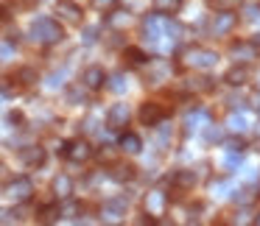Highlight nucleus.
I'll list each match as a JSON object with an SVG mask.
<instances>
[{"label":"nucleus","instance_id":"nucleus-1","mask_svg":"<svg viewBox=\"0 0 260 226\" xmlns=\"http://www.w3.org/2000/svg\"><path fill=\"white\" fill-rule=\"evenodd\" d=\"M28 34H31V40H34V42H42V45H56V42H62L64 31H62V25H59L56 20L37 17L34 23H31Z\"/></svg>","mask_w":260,"mask_h":226},{"label":"nucleus","instance_id":"nucleus-2","mask_svg":"<svg viewBox=\"0 0 260 226\" xmlns=\"http://www.w3.org/2000/svg\"><path fill=\"white\" fill-rule=\"evenodd\" d=\"M3 196L14 204H23L34 196V184H31L28 176H14V179H9L6 184H3Z\"/></svg>","mask_w":260,"mask_h":226},{"label":"nucleus","instance_id":"nucleus-3","mask_svg":"<svg viewBox=\"0 0 260 226\" xmlns=\"http://www.w3.org/2000/svg\"><path fill=\"white\" fill-rule=\"evenodd\" d=\"M187 64H193L199 70H210L218 64V53L210 51V48H190L187 51Z\"/></svg>","mask_w":260,"mask_h":226},{"label":"nucleus","instance_id":"nucleus-4","mask_svg":"<svg viewBox=\"0 0 260 226\" xmlns=\"http://www.w3.org/2000/svg\"><path fill=\"white\" fill-rule=\"evenodd\" d=\"M62 151L70 162H87V159L92 157V145L87 140H73V142H68Z\"/></svg>","mask_w":260,"mask_h":226},{"label":"nucleus","instance_id":"nucleus-5","mask_svg":"<svg viewBox=\"0 0 260 226\" xmlns=\"http://www.w3.org/2000/svg\"><path fill=\"white\" fill-rule=\"evenodd\" d=\"M235 25H238V14H232V12H218V14L213 17V23H210V31H213L215 36H224V34H230Z\"/></svg>","mask_w":260,"mask_h":226},{"label":"nucleus","instance_id":"nucleus-6","mask_svg":"<svg viewBox=\"0 0 260 226\" xmlns=\"http://www.w3.org/2000/svg\"><path fill=\"white\" fill-rule=\"evenodd\" d=\"M126 123H129V106H126V103H115L107 112V126L112 131H120Z\"/></svg>","mask_w":260,"mask_h":226},{"label":"nucleus","instance_id":"nucleus-7","mask_svg":"<svg viewBox=\"0 0 260 226\" xmlns=\"http://www.w3.org/2000/svg\"><path fill=\"white\" fill-rule=\"evenodd\" d=\"M165 120V109L159 103H143L140 106V123L143 126H159Z\"/></svg>","mask_w":260,"mask_h":226},{"label":"nucleus","instance_id":"nucleus-8","mask_svg":"<svg viewBox=\"0 0 260 226\" xmlns=\"http://www.w3.org/2000/svg\"><path fill=\"white\" fill-rule=\"evenodd\" d=\"M159 40H162V23L157 17H146L143 20V42L159 45Z\"/></svg>","mask_w":260,"mask_h":226},{"label":"nucleus","instance_id":"nucleus-9","mask_svg":"<svg viewBox=\"0 0 260 226\" xmlns=\"http://www.w3.org/2000/svg\"><path fill=\"white\" fill-rule=\"evenodd\" d=\"M56 14L68 23H81V6L73 0H56Z\"/></svg>","mask_w":260,"mask_h":226},{"label":"nucleus","instance_id":"nucleus-10","mask_svg":"<svg viewBox=\"0 0 260 226\" xmlns=\"http://www.w3.org/2000/svg\"><path fill=\"white\" fill-rule=\"evenodd\" d=\"M165 207H168V196L162 190H151L146 196V212L148 215H162Z\"/></svg>","mask_w":260,"mask_h":226},{"label":"nucleus","instance_id":"nucleus-11","mask_svg":"<svg viewBox=\"0 0 260 226\" xmlns=\"http://www.w3.org/2000/svg\"><path fill=\"white\" fill-rule=\"evenodd\" d=\"M20 159H23V165H28V168H42V165H45V148L28 145V148L20 151Z\"/></svg>","mask_w":260,"mask_h":226},{"label":"nucleus","instance_id":"nucleus-12","mask_svg":"<svg viewBox=\"0 0 260 226\" xmlns=\"http://www.w3.org/2000/svg\"><path fill=\"white\" fill-rule=\"evenodd\" d=\"M123 212H126V201H123V198H112V201L104 204L101 218L107 220V223H115V220H120V215H123Z\"/></svg>","mask_w":260,"mask_h":226},{"label":"nucleus","instance_id":"nucleus-13","mask_svg":"<svg viewBox=\"0 0 260 226\" xmlns=\"http://www.w3.org/2000/svg\"><path fill=\"white\" fill-rule=\"evenodd\" d=\"M81 81H84L87 90H101L104 81H107V73H104L101 67H87L84 76H81Z\"/></svg>","mask_w":260,"mask_h":226},{"label":"nucleus","instance_id":"nucleus-14","mask_svg":"<svg viewBox=\"0 0 260 226\" xmlns=\"http://www.w3.org/2000/svg\"><path fill=\"white\" fill-rule=\"evenodd\" d=\"M232 56L246 64V62H252V59H257V45H254V42H238V45H232Z\"/></svg>","mask_w":260,"mask_h":226},{"label":"nucleus","instance_id":"nucleus-15","mask_svg":"<svg viewBox=\"0 0 260 226\" xmlns=\"http://www.w3.org/2000/svg\"><path fill=\"white\" fill-rule=\"evenodd\" d=\"M53 193H56V198H70V193H73V179L70 176H56L53 179Z\"/></svg>","mask_w":260,"mask_h":226},{"label":"nucleus","instance_id":"nucleus-16","mask_svg":"<svg viewBox=\"0 0 260 226\" xmlns=\"http://www.w3.org/2000/svg\"><path fill=\"white\" fill-rule=\"evenodd\" d=\"M246 81H249V67H246V64L232 67L230 73H226V84H230V87H243Z\"/></svg>","mask_w":260,"mask_h":226},{"label":"nucleus","instance_id":"nucleus-17","mask_svg":"<svg viewBox=\"0 0 260 226\" xmlns=\"http://www.w3.org/2000/svg\"><path fill=\"white\" fill-rule=\"evenodd\" d=\"M140 148H143V140H140L137 134L126 131V134L120 137V151H126V154H140Z\"/></svg>","mask_w":260,"mask_h":226},{"label":"nucleus","instance_id":"nucleus-18","mask_svg":"<svg viewBox=\"0 0 260 226\" xmlns=\"http://www.w3.org/2000/svg\"><path fill=\"white\" fill-rule=\"evenodd\" d=\"M226 129L232 131V134H243V131L249 129V120H246V115H238V112H232L230 115V120H226Z\"/></svg>","mask_w":260,"mask_h":226},{"label":"nucleus","instance_id":"nucleus-19","mask_svg":"<svg viewBox=\"0 0 260 226\" xmlns=\"http://www.w3.org/2000/svg\"><path fill=\"white\" fill-rule=\"evenodd\" d=\"M182 9V0H154V12L157 14H176Z\"/></svg>","mask_w":260,"mask_h":226},{"label":"nucleus","instance_id":"nucleus-20","mask_svg":"<svg viewBox=\"0 0 260 226\" xmlns=\"http://www.w3.org/2000/svg\"><path fill=\"white\" fill-rule=\"evenodd\" d=\"M109 176H112L115 181H132L135 179V168H129V165H126V168L123 165H115V170Z\"/></svg>","mask_w":260,"mask_h":226},{"label":"nucleus","instance_id":"nucleus-21","mask_svg":"<svg viewBox=\"0 0 260 226\" xmlns=\"http://www.w3.org/2000/svg\"><path fill=\"white\" fill-rule=\"evenodd\" d=\"M238 6H241V0H210L213 12H235Z\"/></svg>","mask_w":260,"mask_h":226},{"label":"nucleus","instance_id":"nucleus-22","mask_svg":"<svg viewBox=\"0 0 260 226\" xmlns=\"http://www.w3.org/2000/svg\"><path fill=\"white\" fill-rule=\"evenodd\" d=\"M174 184H179V187H193V184H196V173H193V170H179V173L174 176Z\"/></svg>","mask_w":260,"mask_h":226},{"label":"nucleus","instance_id":"nucleus-23","mask_svg":"<svg viewBox=\"0 0 260 226\" xmlns=\"http://www.w3.org/2000/svg\"><path fill=\"white\" fill-rule=\"evenodd\" d=\"M187 90H193V92H210V90H213V79H193V81H187Z\"/></svg>","mask_w":260,"mask_h":226},{"label":"nucleus","instance_id":"nucleus-24","mask_svg":"<svg viewBox=\"0 0 260 226\" xmlns=\"http://www.w3.org/2000/svg\"><path fill=\"white\" fill-rule=\"evenodd\" d=\"M204 137H207V142H221V140H224V129H221V126L207 123V129H204Z\"/></svg>","mask_w":260,"mask_h":226},{"label":"nucleus","instance_id":"nucleus-25","mask_svg":"<svg viewBox=\"0 0 260 226\" xmlns=\"http://www.w3.org/2000/svg\"><path fill=\"white\" fill-rule=\"evenodd\" d=\"M126 87H129V81H126L123 73H115L112 79H109V90H112V92H123Z\"/></svg>","mask_w":260,"mask_h":226},{"label":"nucleus","instance_id":"nucleus-26","mask_svg":"<svg viewBox=\"0 0 260 226\" xmlns=\"http://www.w3.org/2000/svg\"><path fill=\"white\" fill-rule=\"evenodd\" d=\"M196 123H210L207 112H193V115H187V120H185L187 129H196Z\"/></svg>","mask_w":260,"mask_h":226},{"label":"nucleus","instance_id":"nucleus-27","mask_svg":"<svg viewBox=\"0 0 260 226\" xmlns=\"http://www.w3.org/2000/svg\"><path fill=\"white\" fill-rule=\"evenodd\" d=\"M126 56H129L132 64H146L148 62V56L143 51H137V48H126Z\"/></svg>","mask_w":260,"mask_h":226},{"label":"nucleus","instance_id":"nucleus-28","mask_svg":"<svg viewBox=\"0 0 260 226\" xmlns=\"http://www.w3.org/2000/svg\"><path fill=\"white\" fill-rule=\"evenodd\" d=\"M14 56V42H0V62H9V59Z\"/></svg>","mask_w":260,"mask_h":226},{"label":"nucleus","instance_id":"nucleus-29","mask_svg":"<svg viewBox=\"0 0 260 226\" xmlns=\"http://www.w3.org/2000/svg\"><path fill=\"white\" fill-rule=\"evenodd\" d=\"M17 79H20V84H34V81H37V70L23 67V70L17 73Z\"/></svg>","mask_w":260,"mask_h":226},{"label":"nucleus","instance_id":"nucleus-30","mask_svg":"<svg viewBox=\"0 0 260 226\" xmlns=\"http://www.w3.org/2000/svg\"><path fill=\"white\" fill-rule=\"evenodd\" d=\"M62 84H64V70L48 76V87H51V90H56V87H62Z\"/></svg>","mask_w":260,"mask_h":226},{"label":"nucleus","instance_id":"nucleus-31","mask_svg":"<svg viewBox=\"0 0 260 226\" xmlns=\"http://www.w3.org/2000/svg\"><path fill=\"white\" fill-rule=\"evenodd\" d=\"M252 198H254V190H252V187H246V190L235 193V201H238V204H249Z\"/></svg>","mask_w":260,"mask_h":226},{"label":"nucleus","instance_id":"nucleus-32","mask_svg":"<svg viewBox=\"0 0 260 226\" xmlns=\"http://www.w3.org/2000/svg\"><path fill=\"white\" fill-rule=\"evenodd\" d=\"M238 165H241V157H238V151H232L230 157L224 159V168H226V170H235Z\"/></svg>","mask_w":260,"mask_h":226},{"label":"nucleus","instance_id":"nucleus-33","mask_svg":"<svg viewBox=\"0 0 260 226\" xmlns=\"http://www.w3.org/2000/svg\"><path fill=\"white\" fill-rule=\"evenodd\" d=\"M115 3H118V0H92V6H95L98 12H109V9H115Z\"/></svg>","mask_w":260,"mask_h":226},{"label":"nucleus","instance_id":"nucleus-34","mask_svg":"<svg viewBox=\"0 0 260 226\" xmlns=\"http://www.w3.org/2000/svg\"><path fill=\"white\" fill-rule=\"evenodd\" d=\"M68 98H70V103H73V106L84 103V92H81V90H70V92H68Z\"/></svg>","mask_w":260,"mask_h":226},{"label":"nucleus","instance_id":"nucleus-35","mask_svg":"<svg viewBox=\"0 0 260 226\" xmlns=\"http://www.w3.org/2000/svg\"><path fill=\"white\" fill-rule=\"evenodd\" d=\"M95 40H98V28H95V25H90V28H84V42H87V45H92Z\"/></svg>","mask_w":260,"mask_h":226},{"label":"nucleus","instance_id":"nucleus-36","mask_svg":"<svg viewBox=\"0 0 260 226\" xmlns=\"http://www.w3.org/2000/svg\"><path fill=\"white\" fill-rule=\"evenodd\" d=\"M126 23H129V14H126V12H115L112 25H126Z\"/></svg>","mask_w":260,"mask_h":226},{"label":"nucleus","instance_id":"nucleus-37","mask_svg":"<svg viewBox=\"0 0 260 226\" xmlns=\"http://www.w3.org/2000/svg\"><path fill=\"white\" fill-rule=\"evenodd\" d=\"M101 159H107V162H112V159H115L112 145H104V148H101Z\"/></svg>","mask_w":260,"mask_h":226},{"label":"nucleus","instance_id":"nucleus-38","mask_svg":"<svg viewBox=\"0 0 260 226\" xmlns=\"http://www.w3.org/2000/svg\"><path fill=\"white\" fill-rule=\"evenodd\" d=\"M246 20H260V9L257 6H249L246 9Z\"/></svg>","mask_w":260,"mask_h":226},{"label":"nucleus","instance_id":"nucleus-39","mask_svg":"<svg viewBox=\"0 0 260 226\" xmlns=\"http://www.w3.org/2000/svg\"><path fill=\"white\" fill-rule=\"evenodd\" d=\"M226 101H230V106H243V103H246L243 98H238V95H230Z\"/></svg>","mask_w":260,"mask_h":226},{"label":"nucleus","instance_id":"nucleus-40","mask_svg":"<svg viewBox=\"0 0 260 226\" xmlns=\"http://www.w3.org/2000/svg\"><path fill=\"white\" fill-rule=\"evenodd\" d=\"M230 151H238V154H241V151H243V142H241V140H230Z\"/></svg>","mask_w":260,"mask_h":226},{"label":"nucleus","instance_id":"nucleus-41","mask_svg":"<svg viewBox=\"0 0 260 226\" xmlns=\"http://www.w3.org/2000/svg\"><path fill=\"white\" fill-rule=\"evenodd\" d=\"M9 123H23V115H20V112H12V115H9Z\"/></svg>","mask_w":260,"mask_h":226},{"label":"nucleus","instance_id":"nucleus-42","mask_svg":"<svg viewBox=\"0 0 260 226\" xmlns=\"http://www.w3.org/2000/svg\"><path fill=\"white\" fill-rule=\"evenodd\" d=\"M252 42H254V45L260 48V34H254V40H252Z\"/></svg>","mask_w":260,"mask_h":226},{"label":"nucleus","instance_id":"nucleus-43","mask_svg":"<svg viewBox=\"0 0 260 226\" xmlns=\"http://www.w3.org/2000/svg\"><path fill=\"white\" fill-rule=\"evenodd\" d=\"M254 223H260V215H257V218H254Z\"/></svg>","mask_w":260,"mask_h":226}]
</instances>
